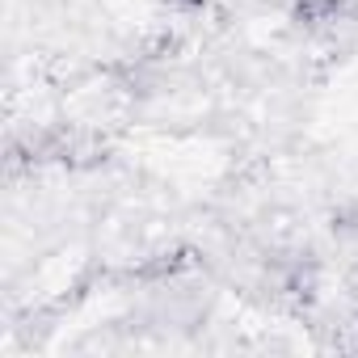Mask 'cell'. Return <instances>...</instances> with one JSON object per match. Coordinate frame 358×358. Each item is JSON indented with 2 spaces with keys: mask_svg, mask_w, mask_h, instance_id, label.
Wrapping results in <instances>:
<instances>
[{
  "mask_svg": "<svg viewBox=\"0 0 358 358\" xmlns=\"http://www.w3.org/2000/svg\"><path fill=\"white\" fill-rule=\"evenodd\" d=\"M345 9H350V0H299L295 17L308 26H333L345 17Z\"/></svg>",
  "mask_w": 358,
  "mask_h": 358,
  "instance_id": "6da1fadb",
  "label": "cell"
},
{
  "mask_svg": "<svg viewBox=\"0 0 358 358\" xmlns=\"http://www.w3.org/2000/svg\"><path fill=\"white\" fill-rule=\"evenodd\" d=\"M354 350H358V324H354Z\"/></svg>",
  "mask_w": 358,
  "mask_h": 358,
  "instance_id": "7a4b0ae2",
  "label": "cell"
}]
</instances>
